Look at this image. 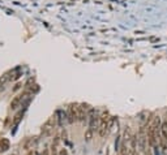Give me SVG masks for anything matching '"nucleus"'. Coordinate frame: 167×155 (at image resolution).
<instances>
[{"mask_svg": "<svg viewBox=\"0 0 167 155\" xmlns=\"http://www.w3.org/2000/svg\"><path fill=\"white\" fill-rule=\"evenodd\" d=\"M93 133H94V130L90 129V128L86 130V132H85V140H86V141H90V140L93 138Z\"/></svg>", "mask_w": 167, "mask_h": 155, "instance_id": "0eeeda50", "label": "nucleus"}, {"mask_svg": "<svg viewBox=\"0 0 167 155\" xmlns=\"http://www.w3.org/2000/svg\"><path fill=\"white\" fill-rule=\"evenodd\" d=\"M21 99H22V95H16L13 99H12V102H11V108H12V110H16V108L18 107Z\"/></svg>", "mask_w": 167, "mask_h": 155, "instance_id": "20e7f679", "label": "nucleus"}, {"mask_svg": "<svg viewBox=\"0 0 167 155\" xmlns=\"http://www.w3.org/2000/svg\"><path fill=\"white\" fill-rule=\"evenodd\" d=\"M68 116H69V121H71V123L78 121V119H80V107H78V106H77V104H71V106H69Z\"/></svg>", "mask_w": 167, "mask_h": 155, "instance_id": "f03ea898", "label": "nucleus"}, {"mask_svg": "<svg viewBox=\"0 0 167 155\" xmlns=\"http://www.w3.org/2000/svg\"><path fill=\"white\" fill-rule=\"evenodd\" d=\"M110 117H108L107 113H103L102 117L99 119V128H98V133L101 137H105L106 133H107V129L110 127Z\"/></svg>", "mask_w": 167, "mask_h": 155, "instance_id": "f257e3e1", "label": "nucleus"}, {"mask_svg": "<svg viewBox=\"0 0 167 155\" xmlns=\"http://www.w3.org/2000/svg\"><path fill=\"white\" fill-rule=\"evenodd\" d=\"M48 154H50L48 149H43V151H42V154H41V155H48Z\"/></svg>", "mask_w": 167, "mask_h": 155, "instance_id": "9d476101", "label": "nucleus"}, {"mask_svg": "<svg viewBox=\"0 0 167 155\" xmlns=\"http://www.w3.org/2000/svg\"><path fill=\"white\" fill-rule=\"evenodd\" d=\"M51 123H52V120H50V121H47L45 125H43V129H42V133L45 135H47V134H50L51 133V130H52V127H51Z\"/></svg>", "mask_w": 167, "mask_h": 155, "instance_id": "39448f33", "label": "nucleus"}, {"mask_svg": "<svg viewBox=\"0 0 167 155\" xmlns=\"http://www.w3.org/2000/svg\"><path fill=\"white\" fill-rule=\"evenodd\" d=\"M35 141H37V140H35V137H30V138H28L25 141V144H24V149H25V150H30L31 147L34 146Z\"/></svg>", "mask_w": 167, "mask_h": 155, "instance_id": "7ed1b4c3", "label": "nucleus"}, {"mask_svg": "<svg viewBox=\"0 0 167 155\" xmlns=\"http://www.w3.org/2000/svg\"><path fill=\"white\" fill-rule=\"evenodd\" d=\"M22 115H24V112H22V111H21V112H18L17 115L14 116V119H13V124H14V125L20 123V120H21V119H22Z\"/></svg>", "mask_w": 167, "mask_h": 155, "instance_id": "6e6552de", "label": "nucleus"}, {"mask_svg": "<svg viewBox=\"0 0 167 155\" xmlns=\"http://www.w3.org/2000/svg\"><path fill=\"white\" fill-rule=\"evenodd\" d=\"M57 155H68V151H67V149H60Z\"/></svg>", "mask_w": 167, "mask_h": 155, "instance_id": "1a4fd4ad", "label": "nucleus"}, {"mask_svg": "<svg viewBox=\"0 0 167 155\" xmlns=\"http://www.w3.org/2000/svg\"><path fill=\"white\" fill-rule=\"evenodd\" d=\"M20 86H21V85H20V84H17V85H16V86H14V89H13V90H18V89H20Z\"/></svg>", "mask_w": 167, "mask_h": 155, "instance_id": "9b49d317", "label": "nucleus"}, {"mask_svg": "<svg viewBox=\"0 0 167 155\" xmlns=\"http://www.w3.org/2000/svg\"><path fill=\"white\" fill-rule=\"evenodd\" d=\"M9 149V140L8 138H1L0 140V150L1 151H5Z\"/></svg>", "mask_w": 167, "mask_h": 155, "instance_id": "423d86ee", "label": "nucleus"}]
</instances>
